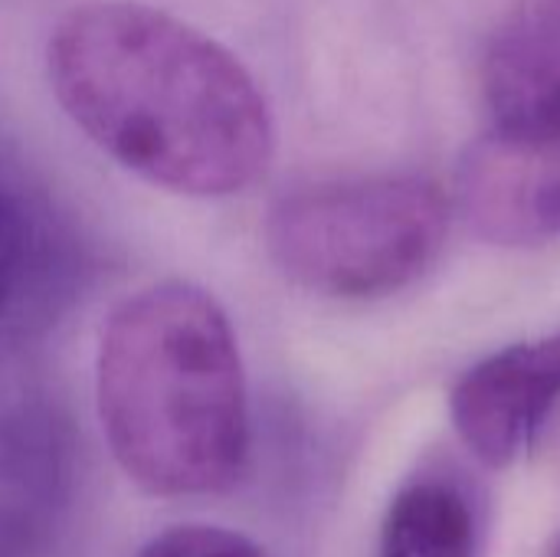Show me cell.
I'll return each mask as SVG.
<instances>
[{"instance_id":"obj_3","label":"cell","mask_w":560,"mask_h":557,"mask_svg":"<svg viewBox=\"0 0 560 557\" xmlns=\"http://www.w3.org/2000/svg\"><path fill=\"white\" fill-rule=\"evenodd\" d=\"M450 233V204L420 177H358L285 194L266 250L295 286L331 299H377L417 282Z\"/></svg>"},{"instance_id":"obj_5","label":"cell","mask_w":560,"mask_h":557,"mask_svg":"<svg viewBox=\"0 0 560 557\" xmlns=\"http://www.w3.org/2000/svg\"><path fill=\"white\" fill-rule=\"evenodd\" d=\"M466 223L499 246H538L560 236V141L489 131L456 174Z\"/></svg>"},{"instance_id":"obj_7","label":"cell","mask_w":560,"mask_h":557,"mask_svg":"<svg viewBox=\"0 0 560 557\" xmlns=\"http://www.w3.org/2000/svg\"><path fill=\"white\" fill-rule=\"evenodd\" d=\"M476 525L469 502L446 483L407 486L384 522L381 557H472Z\"/></svg>"},{"instance_id":"obj_10","label":"cell","mask_w":560,"mask_h":557,"mask_svg":"<svg viewBox=\"0 0 560 557\" xmlns=\"http://www.w3.org/2000/svg\"><path fill=\"white\" fill-rule=\"evenodd\" d=\"M551 557H560V545H558V552H555V555H551Z\"/></svg>"},{"instance_id":"obj_2","label":"cell","mask_w":560,"mask_h":557,"mask_svg":"<svg viewBox=\"0 0 560 557\" xmlns=\"http://www.w3.org/2000/svg\"><path fill=\"white\" fill-rule=\"evenodd\" d=\"M95 407L118 469L148 496L230 492L249 463V391L223 305L164 279L112 309Z\"/></svg>"},{"instance_id":"obj_6","label":"cell","mask_w":560,"mask_h":557,"mask_svg":"<svg viewBox=\"0 0 560 557\" xmlns=\"http://www.w3.org/2000/svg\"><path fill=\"white\" fill-rule=\"evenodd\" d=\"M482 89L495 131L560 141V0H535L495 36Z\"/></svg>"},{"instance_id":"obj_4","label":"cell","mask_w":560,"mask_h":557,"mask_svg":"<svg viewBox=\"0 0 560 557\" xmlns=\"http://www.w3.org/2000/svg\"><path fill=\"white\" fill-rule=\"evenodd\" d=\"M560 404V332L509 345L469 368L450 397L463 443L492 469L512 466Z\"/></svg>"},{"instance_id":"obj_8","label":"cell","mask_w":560,"mask_h":557,"mask_svg":"<svg viewBox=\"0 0 560 557\" xmlns=\"http://www.w3.org/2000/svg\"><path fill=\"white\" fill-rule=\"evenodd\" d=\"M135 557H269L253 538L220 525H174Z\"/></svg>"},{"instance_id":"obj_9","label":"cell","mask_w":560,"mask_h":557,"mask_svg":"<svg viewBox=\"0 0 560 557\" xmlns=\"http://www.w3.org/2000/svg\"><path fill=\"white\" fill-rule=\"evenodd\" d=\"M30 253V220L23 213L20 197L0 184V312L10 305Z\"/></svg>"},{"instance_id":"obj_1","label":"cell","mask_w":560,"mask_h":557,"mask_svg":"<svg viewBox=\"0 0 560 557\" xmlns=\"http://www.w3.org/2000/svg\"><path fill=\"white\" fill-rule=\"evenodd\" d=\"M46 76L72 125L115 164L180 197L249 190L276 151L253 72L213 36L135 0L62 13Z\"/></svg>"}]
</instances>
